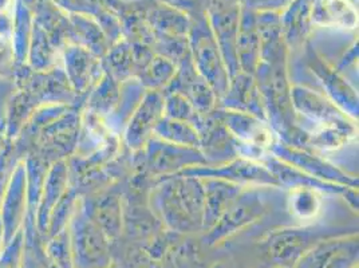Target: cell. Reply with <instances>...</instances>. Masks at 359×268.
<instances>
[{
    "label": "cell",
    "instance_id": "6da1fadb",
    "mask_svg": "<svg viewBox=\"0 0 359 268\" xmlns=\"http://www.w3.org/2000/svg\"><path fill=\"white\" fill-rule=\"evenodd\" d=\"M358 262V243L334 240L304 253L298 268H354Z\"/></svg>",
    "mask_w": 359,
    "mask_h": 268
},
{
    "label": "cell",
    "instance_id": "3957f363",
    "mask_svg": "<svg viewBox=\"0 0 359 268\" xmlns=\"http://www.w3.org/2000/svg\"><path fill=\"white\" fill-rule=\"evenodd\" d=\"M327 10H329L330 16L335 19V22H344L347 23V18H351L355 20V14L350 6H346V0H329L327 3Z\"/></svg>",
    "mask_w": 359,
    "mask_h": 268
},
{
    "label": "cell",
    "instance_id": "7a4b0ae2",
    "mask_svg": "<svg viewBox=\"0 0 359 268\" xmlns=\"http://www.w3.org/2000/svg\"><path fill=\"white\" fill-rule=\"evenodd\" d=\"M292 210L300 219H311L319 212V199L314 192L300 191L291 197Z\"/></svg>",
    "mask_w": 359,
    "mask_h": 268
},
{
    "label": "cell",
    "instance_id": "277c9868",
    "mask_svg": "<svg viewBox=\"0 0 359 268\" xmlns=\"http://www.w3.org/2000/svg\"><path fill=\"white\" fill-rule=\"evenodd\" d=\"M215 268H222V267H215Z\"/></svg>",
    "mask_w": 359,
    "mask_h": 268
}]
</instances>
